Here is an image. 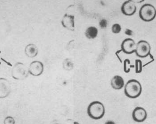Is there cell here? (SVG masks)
Here are the masks:
<instances>
[{"mask_svg":"<svg viewBox=\"0 0 156 124\" xmlns=\"http://www.w3.org/2000/svg\"><path fill=\"white\" fill-rule=\"evenodd\" d=\"M142 90L141 83L134 79L129 80L125 85V94L131 99H136L139 97L142 94Z\"/></svg>","mask_w":156,"mask_h":124,"instance_id":"1","label":"cell"},{"mask_svg":"<svg viewBox=\"0 0 156 124\" xmlns=\"http://www.w3.org/2000/svg\"><path fill=\"white\" fill-rule=\"evenodd\" d=\"M87 114L91 119L100 120L104 117L105 114L104 105L98 101L92 102L90 103L87 108Z\"/></svg>","mask_w":156,"mask_h":124,"instance_id":"2","label":"cell"},{"mask_svg":"<svg viewBox=\"0 0 156 124\" xmlns=\"http://www.w3.org/2000/svg\"><path fill=\"white\" fill-rule=\"evenodd\" d=\"M29 74L28 68L22 62H16L12 68V76L15 80H25L27 78Z\"/></svg>","mask_w":156,"mask_h":124,"instance_id":"3","label":"cell"},{"mask_svg":"<svg viewBox=\"0 0 156 124\" xmlns=\"http://www.w3.org/2000/svg\"><path fill=\"white\" fill-rule=\"evenodd\" d=\"M139 16L143 21L150 22L153 21L156 16L155 7L151 4H145L140 8Z\"/></svg>","mask_w":156,"mask_h":124,"instance_id":"4","label":"cell"},{"mask_svg":"<svg viewBox=\"0 0 156 124\" xmlns=\"http://www.w3.org/2000/svg\"><path fill=\"white\" fill-rule=\"evenodd\" d=\"M151 47L150 44L145 40L139 41L136 44L135 53L137 57L141 58H144L150 55Z\"/></svg>","mask_w":156,"mask_h":124,"instance_id":"5","label":"cell"},{"mask_svg":"<svg viewBox=\"0 0 156 124\" xmlns=\"http://www.w3.org/2000/svg\"><path fill=\"white\" fill-rule=\"evenodd\" d=\"M136 44L133 39L126 38L122 42L121 49L125 54L131 55L135 52Z\"/></svg>","mask_w":156,"mask_h":124,"instance_id":"6","label":"cell"},{"mask_svg":"<svg viewBox=\"0 0 156 124\" xmlns=\"http://www.w3.org/2000/svg\"><path fill=\"white\" fill-rule=\"evenodd\" d=\"M29 73L34 76H40L44 72V65L39 61H34L31 62L28 67Z\"/></svg>","mask_w":156,"mask_h":124,"instance_id":"7","label":"cell"},{"mask_svg":"<svg viewBox=\"0 0 156 124\" xmlns=\"http://www.w3.org/2000/svg\"><path fill=\"white\" fill-rule=\"evenodd\" d=\"M61 24L63 27L70 31L75 30V16L73 15L66 13L62 18Z\"/></svg>","mask_w":156,"mask_h":124,"instance_id":"8","label":"cell"},{"mask_svg":"<svg viewBox=\"0 0 156 124\" xmlns=\"http://www.w3.org/2000/svg\"><path fill=\"white\" fill-rule=\"evenodd\" d=\"M136 11L135 3L132 1H128L124 2L121 7V11L125 15L131 16L133 15Z\"/></svg>","mask_w":156,"mask_h":124,"instance_id":"9","label":"cell"},{"mask_svg":"<svg viewBox=\"0 0 156 124\" xmlns=\"http://www.w3.org/2000/svg\"><path fill=\"white\" fill-rule=\"evenodd\" d=\"M11 91L10 82L7 79L0 78V99L8 97Z\"/></svg>","mask_w":156,"mask_h":124,"instance_id":"10","label":"cell"},{"mask_svg":"<svg viewBox=\"0 0 156 124\" xmlns=\"http://www.w3.org/2000/svg\"><path fill=\"white\" fill-rule=\"evenodd\" d=\"M132 117L135 122H144L147 118V112L145 109L141 107L135 108L132 114Z\"/></svg>","mask_w":156,"mask_h":124,"instance_id":"11","label":"cell"},{"mask_svg":"<svg viewBox=\"0 0 156 124\" xmlns=\"http://www.w3.org/2000/svg\"><path fill=\"white\" fill-rule=\"evenodd\" d=\"M111 85L114 90H121L124 86V80L122 76L115 75L111 80Z\"/></svg>","mask_w":156,"mask_h":124,"instance_id":"12","label":"cell"},{"mask_svg":"<svg viewBox=\"0 0 156 124\" xmlns=\"http://www.w3.org/2000/svg\"><path fill=\"white\" fill-rule=\"evenodd\" d=\"M25 53L27 56L30 58H33L37 56L38 53V48L34 44H29L25 48Z\"/></svg>","mask_w":156,"mask_h":124,"instance_id":"13","label":"cell"},{"mask_svg":"<svg viewBox=\"0 0 156 124\" xmlns=\"http://www.w3.org/2000/svg\"><path fill=\"white\" fill-rule=\"evenodd\" d=\"M84 34H85V37L88 39H94L98 36V30L95 27H89L85 30Z\"/></svg>","mask_w":156,"mask_h":124,"instance_id":"14","label":"cell"},{"mask_svg":"<svg viewBox=\"0 0 156 124\" xmlns=\"http://www.w3.org/2000/svg\"><path fill=\"white\" fill-rule=\"evenodd\" d=\"M63 68L66 70L70 71L73 69L74 64L73 62L69 58H66L63 62Z\"/></svg>","mask_w":156,"mask_h":124,"instance_id":"15","label":"cell"},{"mask_svg":"<svg viewBox=\"0 0 156 124\" xmlns=\"http://www.w3.org/2000/svg\"><path fill=\"white\" fill-rule=\"evenodd\" d=\"M135 65H131L130 60L126 59L124 62V71L126 73L130 72L131 68H134Z\"/></svg>","mask_w":156,"mask_h":124,"instance_id":"16","label":"cell"},{"mask_svg":"<svg viewBox=\"0 0 156 124\" xmlns=\"http://www.w3.org/2000/svg\"><path fill=\"white\" fill-rule=\"evenodd\" d=\"M135 71L137 73H141L143 71V63L140 59L135 60Z\"/></svg>","mask_w":156,"mask_h":124,"instance_id":"17","label":"cell"},{"mask_svg":"<svg viewBox=\"0 0 156 124\" xmlns=\"http://www.w3.org/2000/svg\"><path fill=\"white\" fill-rule=\"evenodd\" d=\"M121 30H122V27L119 24H114L112 26V31L113 34H119L121 32Z\"/></svg>","mask_w":156,"mask_h":124,"instance_id":"18","label":"cell"},{"mask_svg":"<svg viewBox=\"0 0 156 124\" xmlns=\"http://www.w3.org/2000/svg\"><path fill=\"white\" fill-rule=\"evenodd\" d=\"M15 123V121L13 117L12 116H7L5 117L4 121V124H14Z\"/></svg>","mask_w":156,"mask_h":124,"instance_id":"19","label":"cell"},{"mask_svg":"<svg viewBox=\"0 0 156 124\" xmlns=\"http://www.w3.org/2000/svg\"><path fill=\"white\" fill-rule=\"evenodd\" d=\"M108 23L107 20L105 19H102L100 21L99 23V25L102 29H105L107 27Z\"/></svg>","mask_w":156,"mask_h":124,"instance_id":"20","label":"cell"},{"mask_svg":"<svg viewBox=\"0 0 156 124\" xmlns=\"http://www.w3.org/2000/svg\"><path fill=\"white\" fill-rule=\"evenodd\" d=\"M129 1H132L133 2L135 3H141L144 2L145 0H129Z\"/></svg>","mask_w":156,"mask_h":124,"instance_id":"21","label":"cell"}]
</instances>
